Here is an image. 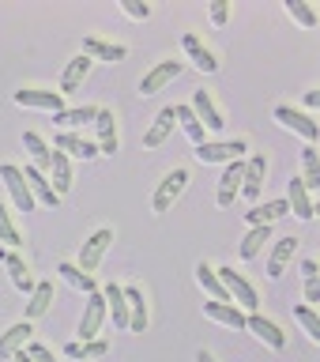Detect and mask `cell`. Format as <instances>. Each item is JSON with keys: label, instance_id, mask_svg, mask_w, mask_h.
<instances>
[{"label": "cell", "instance_id": "1", "mask_svg": "<svg viewBox=\"0 0 320 362\" xmlns=\"http://www.w3.org/2000/svg\"><path fill=\"white\" fill-rule=\"evenodd\" d=\"M215 276L223 279V287H226V294H230V302L237 305V310H245V313H256V305H260V294H256V287L249 283L242 272H234L230 264H223V268H215Z\"/></svg>", "mask_w": 320, "mask_h": 362}, {"label": "cell", "instance_id": "2", "mask_svg": "<svg viewBox=\"0 0 320 362\" xmlns=\"http://www.w3.org/2000/svg\"><path fill=\"white\" fill-rule=\"evenodd\" d=\"M185 185H189V170H185V166L170 170V174L158 181V189H155V197H151V208H155L158 215L170 211V208H174V200L185 192Z\"/></svg>", "mask_w": 320, "mask_h": 362}, {"label": "cell", "instance_id": "3", "mask_svg": "<svg viewBox=\"0 0 320 362\" xmlns=\"http://www.w3.org/2000/svg\"><path fill=\"white\" fill-rule=\"evenodd\" d=\"M102 325H106V298H102V291H95V294H87L83 317H79V344L98 339L102 336Z\"/></svg>", "mask_w": 320, "mask_h": 362}, {"label": "cell", "instance_id": "4", "mask_svg": "<svg viewBox=\"0 0 320 362\" xmlns=\"http://www.w3.org/2000/svg\"><path fill=\"white\" fill-rule=\"evenodd\" d=\"M109 242H113V230H109V226H98V230L90 234L83 245H79V264H76V268L90 276V272H95V268L102 264V257H106Z\"/></svg>", "mask_w": 320, "mask_h": 362}, {"label": "cell", "instance_id": "5", "mask_svg": "<svg viewBox=\"0 0 320 362\" xmlns=\"http://www.w3.org/2000/svg\"><path fill=\"white\" fill-rule=\"evenodd\" d=\"M264 177H268V158L253 151L245 158V174H242V197L249 204H260V189H264Z\"/></svg>", "mask_w": 320, "mask_h": 362}, {"label": "cell", "instance_id": "6", "mask_svg": "<svg viewBox=\"0 0 320 362\" xmlns=\"http://www.w3.org/2000/svg\"><path fill=\"white\" fill-rule=\"evenodd\" d=\"M245 151H249L245 140H215V144H200L192 155L200 163H234V158H245Z\"/></svg>", "mask_w": 320, "mask_h": 362}, {"label": "cell", "instance_id": "7", "mask_svg": "<svg viewBox=\"0 0 320 362\" xmlns=\"http://www.w3.org/2000/svg\"><path fill=\"white\" fill-rule=\"evenodd\" d=\"M0 181H4L8 197H11V204H16L19 211H34V197H30L27 181H23V170H19V166L4 163V166H0Z\"/></svg>", "mask_w": 320, "mask_h": 362}, {"label": "cell", "instance_id": "8", "mask_svg": "<svg viewBox=\"0 0 320 362\" xmlns=\"http://www.w3.org/2000/svg\"><path fill=\"white\" fill-rule=\"evenodd\" d=\"M11 102H16V106H27V110H45V113H61L64 110V95L61 90H16V95H11Z\"/></svg>", "mask_w": 320, "mask_h": 362}, {"label": "cell", "instance_id": "9", "mask_svg": "<svg viewBox=\"0 0 320 362\" xmlns=\"http://www.w3.org/2000/svg\"><path fill=\"white\" fill-rule=\"evenodd\" d=\"M245 328H249L256 339H264L271 351H283V347H287V332H283V328L271 321V317H264V313H245Z\"/></svg>", "mask_w": 320, "mask_h": 362}, {"label": "cell", "instance_id": "10", "mask_svg": "<svg viewBox=\"0 0 320 362\" xmlns=\"http://www.w3.org/2000/svg\"><path fill=\"white\" fill-rule=\"evenodd\" d=\"M242 174H245V158L226 163L223 177H219V192H215V204H219V208H230L237 200V192H242Z\"/></svg>", "mask_w": 320, "mask_h": 362}, {"label": "cell", "instance_id": "11", "mask_svg": "<svg viewBox=\"0 0 320 362\" xmlns=\"http://www.w3.org/2000/svg\"><path fill=\"white\" fill-rule=\"evenodd\" d=\"M275 121L283 124V129H294L298 136H305L309 144H316V136H320V124L309 117V113H302L294 106H275Z\"/></svg>", "mask_w": 320, "mask_h": 362}, {"label": "cell", "instance_id": "12", "mask_svg": "<svg viewBox=\"0 0 320 362\" xmlns=\"http://www.w3.org/2000/svg\"><path fill=\"white\" fill-rule=\"evenodd\" d=\"M287 208H290V215H298L302 223H309L313 215H316L313 192L302 185V177H290V181H287Z\"/></svg>", "mask_w": 320, "mask_h": 362}, {"label": "cell", "instance_id": "13", "mask_svg": "<svg viewBox=\"0 0 320 362\" xmlns=\"http://www.w3.org/2000/svg\"><path fill=\"white\" fill-rule=\"evenodd\" d=\"M298 245H302V238H294V234L279 238V242L271 245V257H268V276H271V279H283V276H287V264H290V257L298 253Z\"/></svg>", "mask_w": 320, "mask_h": 362}, {"label": "cell", "instance_id": "14", "mask_svg": "<svg viewBox=\"0 0 320 362\" xmlns=\"http://www.w3.org/2000/svg\"><path fill=\"white\" fill-rule=\"evenodd\" d=\"M177 76H181V61H158L151 72L140 79V95H158V90L166 83H174Z\"/></svg>", "mask_w": 320, "mask_h": 362}, {"label": "cell", "instance_id": "15", "mask_svg": "<svg viewBox=\"0 0 320 362\" xmlns=\"http://www.w3.org/2000/svg\"><path fill=\"white\" fill-rule=\"evenodd\" d=\"M177 129V113L174 106H166V110H158L155 113V121H151V129L143 132V147H162L170 140V132Z\"/></svg>", "mask_w": 320, "mask_h": 362}, {"label": "cell", "instance_id": "16", "mask_svg": "<svg viewBox=\"0 0 320 362\" xmlns=\"http://www.w3.org/2000/svg\"><path fill=\"white\" fill-rule=\"evenodd\" d=\"M57 151H64L68 158H79V163H90V158H98V144L83 140L79 132H61L57 136Z\"/></svg>", "mask_w": 320, "mask_h": 362}, {"label": "cell", "instance_id": "17", "mask_svg": "<svg viewBox=\"0 0 320 362\" xmlns=\"http://www.w3.org/2000/svg\"><path fill=\"white\" fill-rule=\"evenodd\" d=\"M23 181H27V189H30V197H34V204H49V208H57L61 204V197L53 192V185H49V177L42 174L38 166H23Z\"/></svg>", "mask_w": 320, "mask_h": 362}, {"label": "cell", "instance_id": "18", "mask_svg": "<svg viewBox=\"0 0 320 362\" xmlns=\"http://www.w3.org/2000/svg\"><path fill=\"white\" fill-rule=\"evenodd\" d=\"M192 113L200 117V124H203L208 132H223L226 121H223V113H219V106L211 102L208 90H196V95H192Z\"/></svg>", "mask_w": 320, "mask_h": 362}, {"label": "cell", "instance_id": "19", "mask_svg": "<svg viewBox=\"0 0 320 362\" xmlns=\"http://www.w3.org/2000/svg\"><path fill=\"white\" fill-rule=\"evenodd\" d=\"M30 332H34L30 321H16V325H11L8 332L0 336V362H8L11 355H19V351L30 344Z\"/></svg>", "mask_w": 320, "mask_h": 362}, {"label": "cell", "instance_id": "20", "mask_svg": "<svg viewBox=\"0 0 320 362\" xmlns=\"http://www.w3.org/2000/svg\"><path fill=\"white\" fill-rule=\"evenodd\" d=\"M90 57H83V53H76L72 61L64 64V72H61V95H72V90H79L83 87V79H87V72H90Z\"/></svg>", "mask_w": 320, "mask_h": 362}, {"label": "cell", "instance_id": "21", "mask_svg": "<svg viewBox=\"0 0 320 362\" xmlns=\"http://www.w3.org/2000/svg\"><path fill=\"white\" fill-rule=\"evenodd\" d=\"M181 45H185V53L192 57V64H196L200 72H219V61H215V53H211L208 45H203V42H200L192 30L181 34Z\"/></svg>", "mask_w": 320, "mask_h": 362}, {"label": "cell", "instance_id": "22", "mask_svg": "<svg viewBox=\"0 0 320 362\" xmlns=\"http://www.w3.org/2000/svg\"><path fill=\"white\" fill-rule=\"evenodd\" d=\"M83 57H90V61H124L129 57V49L124 45H117V42H102V38H95V34H87L83 38Z\"/></svg>", "mask_w": 320, "mask_h": 362}, {"label": "cell", "instance_id": "23", "mask_svg": "<svg viewBox=\"0 0 320 362\" xmlns=\"http://www.w3.org/2000/svg\"><path fill=\"white\" fill-rule=\"evenodd\" d=\"M95 129H98V155L117 151V117H113V110H98Z\"/></svg>", "mask_w": 320, "mask_h": 362}, {"label": "cell", "instance_id": "24", "mask_svg": "<svg viewBox=\"0 0 320 362\" xmlns=\"http://www.w3.org/2000/svg\"><path fill=\"white\" fill-rule=\"evenodd\" d=\"M283 215H290L287 200H268V204H253V208L245 211L249 226H271L275 219H283Z\"/></svg>", "mask_w": 320, "mask_h": 362}, {"label": "cell", "instance_id": "25", "mask_svg": "<svg viewBox=\"0 0 320 362\" xmlns=\"http://www.w3.org/2000/svg\"><path fill=\"white\" fill-rule=\"evenodd\" d=\"M49 185L57 197H64L72 189V163H68L64 151H53V158H49Z\"/></svg>", "mask_w": 320, "mask_h": 362}, {"label": "cell", "instance_id": "26", "mask_svg": "<svg viewBox=\"0 0 320 362\" xmlns=\"http://www.w3.org/2000/svg\"><path fill=\"white\" fill-rule=\"evenodd\" d=\"M121 291H124V302H129V328H132V332H143L147 321H151V317H147L143 291L140 287H121Z\"/></svg>", "mask_w": 320, "mask_h": 362}, {"label": "cell", "instance_id": "27", "mask_svg": "<svg viewBox=\"0 0 320 362\" xmlns=\"http://www.w3.org/2000/svg\"><path fill=\"white\" fill-rule=\"evenodd\" d=\"M102 298H106V313L113 317V328H129V302H124V291L117 283H109L102 291Z\"/></svg>", "mask_w": 320, "mask_h": 362}, {"label": "cell", "instance_id": "28", "mask_svg": "<svg viewBox=\"0 0 320 362\" xmlns=\"http://www.w3.org/2000/svg\"><path fill=\"white\" fill-rule=\"evenodd\" d=\"M203 313L219 325H230V328H245V310H237L234 302H203Z\"/></svg>", "mask_w": 320, "mask_h": 362}, {"label": "cell", "instance_id": "29", "mask_svg": "<svg viewBox=\"0 0 320 362\" xmlns=\"http://www.w3.org/2000/svg\"><path fill=\"white\" fill-rule=\"evenodd\" d=\"M49 305H53V283H49V279L34 283L30 302H27V321H38L42 313H49Z\"/></svg>", "mask_w": 320, "mask_h": 362}, {"label": "cell", "instance_id": "30", "mask_svg": "<svg viewBox=\"0 0 320 362\" xmlns=\"http://www.w3.org/2000/svg\"><path fill=\"white\" fill-rule=\"evenodd\" d=\"M302 185L309 189V192H316L320 189V155H316V144H305L302 147Z\"/></svg>", "mask_w": 320, "mask_h": 362}, {"label": "cell", "instance_id": "31", "mask_svg": "<svg viewBox=\"0 0 320 362\" xmlns=\"http://www.w3.org/2000/svg\"><path fill=\"white\" fill-rule=\"evenodd\" d=\"M268 242H271V226H253V230L242 238L237 253H242V260H256V257H260V249H264Z\"/></svg>", "mask_w": 320, "mask_h": 362}, {"label": "cell", "instance_id": "32", "mask_svg": "<svg viewBox=\"0 0 320 362\" xmlns=\"http://www.w3.org/2000/svg\"><path fill=\"white\" fill-rule=\"evenodd\" d=\"M174 113H177V124L185 129V136H189L192 144H196V147H200V144H208V129L200 124V117L192 113V106H174Z\"/></svg>", "mask_w": 320, "mask_h": 362}, {"label": "cell", "instance_id": "33", "mask_svg": "<svg viewBox=\"0 0 320 362\" xmlns=\"http://www.w3.org/2000/svg\"><path fill=\"white\" fill-rule=\"evenodd\" d=\"M196 283L211 294V302H230V294H226L223 279L215 276V268H211V264H196Z\"/></svg>", "mask_w": 320, "mask_h": 362}, {"label": "cell", "instance_id": "34", "mask_svg": "<svg viewBox=\"0 0 320 362\" xmlns=\"http://www.w3.org/2000/svg\"><path fill=\"white\" fill-rule=\"evenodd\" d=\"M4 264H8V279H11V287H19V291H34V279H30V272H27V260H23L19 253H8L4 257Z\"/></svg>", "mask_w": 320, "mask_h": 362}, {"label": "cell", "instance_id": "35", "mask_svg": "<svg viewBox=\"0 0 320 362\" xmlns=\"http://www.w3.org/2000/svg\"><path fill=\"white\" fill-rule=\"evenodd\" d=\"M23 147H27V151H30V158H34L30 166H38L42 174H45V170H49V158H53V151L45 147V140H42V136H38V132H23Z\"/></svg>", "mask_w": 320, "mask_h": 362}, {"label": "cell", "instance_id": "36", "mask_svg": "<svg viewBox=\"0 0 320 362\" xmlns=\"http://www.w3.org/2000/svg\"><path fill=\"white\" fill-rule=\"evenodd\" d=\"M57 272H61V279H64V283H72L76 291H83V294H95V291H98L95 276H87V272H79L76 264H68V260H64V264H57Z\"/></svg>", "mask_w": 320, "mask_h": 362}, {"label": "cell", "instance_id": "37", "mask_svg": "<svg viewBox=\"0 0 320 362\" xmlns=\"http://www.w3.org/2000/svg\"><path fill=\"white\" fill-rule=\"evenodd\" d=\"M95 117H98V106H76V110H61L53 121L68 132V129H76V124H83V121H95Z\"/></svg>", "mask_w": 320, "mask_h": 362}, {"label": "cell", "instance_id": "38", "mask_svg": "<svg viewBox=\"0 0 320 362\" xmlns=\"http://www.w3.org/2000/svg\"><path fill=\"white\" fill-rule=\"evenodd\" d=\"M283 8H287V16H290V19H298L305 30H313L316 23H320V16H316V11H313L309 4H305V0H287Z\"/></svg>", "mask_w": 320, "mask_h": 362}, {"label": "cell", "instance_id": "39", "mask_svg": "<svg viewBox=\"0 0 320 362\" xmlns=\"http://www.w3.org/2000/svg\"><path fill=\"white\" fill-rule=\"evenodd\" d=\"M0 242L4 245H23V234H19V226H16V219H11V211L4 208V204H0Z\"/></svg>", "mask_w": 320, "mask_h": 362}, {"label": "cell", "instance_id": "40", "mask_svg": "<svg viewBox=\"0 0 320 362\" xmlns=\"http://www.w3.org/2000/svg\"><path fill=\"white\" fill-rule=\"evenodd\" d=\"M294 317H298V325L305 328V336H309L313 344H320V313L309 310V305H298V310H294Z\"/></svg>", "mask_w": 320, "mask_h": 362}, {"label": "cell", "instance_id": "41", "mask_svg": "<svg viewBox=\"0 0 320 362\" xmlns=\"http://www.w3.org/2000/svg\"><path fill=\"white\" fill-rule=\"evenodd\" d=\"M121 8H124V16H132V19H151V4H143V0H121Z\"/></svg>", "mask_w": 320, "mask_h": 362}, {"label": "cell", "instance_id": "42", "mask_svg": "<svg viewBox=\"0 0 320 362\" xmlns=\"http://www.w3.org/2000/svg\"><path fill=\"white\" fill-rule=\"evenodd\" d=\"M109 355V339H87V344H83V358H106Z\"/></svg>", "mask_w": 320, "mask_h": 362}, {"label": "cell", "instance_id": "43", "mask_svg": "<svg viewBox=\"0 0 320 362\" xmlns=\"http://www.w3.org/2000/svg\"><path fill=\"white\" fill-rule=\"evenodd\" d=\"M211 23L215 27H226V23H230V4H226V0H211Z\"/></svg>", "mask_w": 320, "mask_h": 362}, {"label": "cell", "instance_id": "44", "mask_svg": "<svg viewBox=\"0 0 320 362\" xmlns=\"http://www.w3.org/2000/svg\"><path fill=\"white\" fill-rule=\"evenodd\" d=\"M23 351H27V355H30L34 362H57V358H53V351L45 347V344H27Z\"/></svg>", "mask_w": 320, "mask_h": 362}, {"label": "cell", "instance_id": "45", "mask_svg": "<svg viewBox=\"0 0 320 362\" xmlns=\"http://www.w3.org/2000/svg\"><path fill=\"white\" fill-rule=\"evenodd\" d=\"M305 305H309V310L320 305V279H305Z\"/></svg>", "mask_w": 320, "mask_h": 362}, {"label": "cell", "instance_id": "46", "mask_svg": "<svg viewBox=\"0 0 320 362\" xmlns=\"http://www.w3.org/2000/svg\"><path fill=\"white\" fill-rule=\"evenodd\" d=\"M64 355H68V358H83V344H79V339H72V344L64 347Z\"/></svg>", "mask_w": 320, "mask_h": 362}, {"label": "cell", "instance_id": "47", "mask_svg": "<svg viewBox=\"0 0 320 362\" xmlns=\"http://www.w3.org/2000/svg\"><path fill=\"white\" fill-rule=\"evenodd\" d=\"M302 276L305 279H316V260H302Z\"/></svg>", "mask_w": 320, "mask_h": 362}, {"label": "cell", "instance_id": "48", "mask_svg": "<svg viewBox=\"0 0 320 362\" xmlns=\"http://www.w3.org/2000/svg\"><path fill=\"white\" fill-rule=\"evenodd\" d=\"M305 106H309V110L320 106V95H316V90H309V95H305Z\"/></svg>", "mask_w": 320, "mask_h": 362}, {"label": "cell", "instance_id": "49", "mask_svg": "<svg viewBox=\"0 0 320 362\" xmlns=\"http://www.w3.org/2000/svg\"><path fill=\"white\" fill-rule=\"evenodd\" d=\"M11 362H34V358L27 355V351H19V355H11Z\"/></svg>", "mask_w": 320, "mask_h": 362}, {"label": "cell", "instance_id": "50", "mask_svg": "<svg viewBox=\"0 0 320 362\" xmlns=\"http://www.w3.org/2000/svg\"><path fill=\"white\" fill-rule=\"evenodd\" d=\"M196 362H215V355H211V351H200V355H196Z\"/></svg>", "mask_w": 320, "mask_h": 362}, {"label": "cell", "instance_id": "51", "mask_svg": "<svg viewBox=\"0 0 320 362\" xmlns=\"http://www.w3.org/2000/svg\"><path fill=\"white\" fill-rule=\"evenodd\" d=\"M8 362H11V358H8Z\"/></svg>", "mask_w": 320, "mask_h": 362}]
</instances>
